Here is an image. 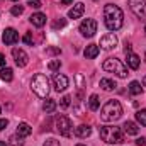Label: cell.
<instances>
[{
    "label": "cell",
    "instance_id": "cell-1",
    "mask_svg": "<svg viewBox=\"0 0 146 146\" xmlns=\"http://www.w3.org/2000/svg\"><path fill=\"white\" fill-rule=\"evenodd\" d=\"M104 22H106V27L109 31H119L122 27V22H124L122 10L114 3H107L104 7Z\"/></svg>",
    "mask_w": 146,
    "mask_h": 146
},
{
    "label": "cell",
    "instance_id": "cell-2",
    "mask_svg": "<svg viewBox=\"0 0 146 146\" xmlns=\"http://www.w3.org/2000/svg\"><path fill=\"white\" fill-rule=\"evenodd\" d=\"M121 115H122V106L119 100H114V99L109 100L100 110V119L104 122H115Z\"/></svg>",
    "mask_w": 146,
    "mask_h": 146
},
{
    "label": "cell",
    "instance_id": "cell-3",
    "mask_svg": "<svg viewBox=\"0 0 146 146\" xmlns=\"http://www.w3.org/2000/svg\"><path fill=\"white\" fill-rule=\"evenodd\" d=\"M100 138L107 145H119L124 141V133L121 127H115V126H102L100 127Z\"/></svg>",
    "mask_w": 146,
    "mask_h": 146
},
{
    "label": "cell",
    "instance_id": "cell-4",
    "mask_svg": "<svg viewBox=\"0 0 146 146\" xmlns=\"http://www.w3.org/2000/svg\"><path fill=\"white\" fill-rule=\"evenodd\" d=\"M31 88H33V92L36 94L37 97L46 99L48 94H49V80L46 78V75L36 73L33 76V80H31Z\"/></svg>",
    "mask_w": 146,
    "mask_h": 146
},
{
    "label": "cell",
    "instance_id": "cell-5",
    "mask_svg": "<svg viewBox=\"0 0 146 146\" xmlns=\"http://www.w3.org/2000/svg\"><path fill=\"white\" fill-rule=\"evenodd\" d=\"M102 68L109 73H115L119 78H126V76L129 75V73H127V66H126L121 60H117V58H107V60L104 61Z\"/></svg>",
    "mask_w": 146,
    "mask_h": 146
},
{
    "label": "cell",
    "instance_id": "cell-6",
    "mask_svg": "<svg viewBox=\"0 0 146 146\" xmlns=\"http://www.w3.org/2000/svg\"><path fill=\"white\" fill-rule=\"evenodd\" d=\"M56 131H58L61 136L70 138V136H72V133H73L72 121H70L66 115H60V117H56Z\"/></svg>",
    "mask_w": 146,
    "mask_h": 146
},
{
    "label": "cell",
    "instance_id": "cell-7",
    "mask_svg": "<svg viewBox=\"0 0 146 146\" xmlns=\"http://www.w3.org/2000/svg\"><path fill=\"white\" fill-rule=\"evenodd\" d=\"M129 9L141 21L146 19V0H129Z\"/></svg>",
    "mask_w": 146,
    "mask_h": 146
},
{
    "label": "cell",
    "instance_id": "cell-8",
    "mask_svg": "<svg viewBox=\"0 0 146 146\" xmlns=\"http://www.w3.org/2000/svg\"><path fill=\"white\" fill-rule=\"evenodd\" d=\"M80 33H82V36H85V37L95 36V33H97V22L94 19H85L80 24Z\"/></svg>",
    "mask_w": 146,
    "mask_h": 146
},
{
    "label": "cell",
    "instance_id": "cell-9",
    "mask_svg": "<svg viewBox=\"0 0 146 146\" xmlns=\"http://www.w3.org/2000/svg\"><path fill=\"white\" fill-rule=\"evenodd\" d=\"M12 56H14V61H15V65L17 66H26L27 65V61H29V56L26 54V51L24 49H21V48H14L12 49Z\"/></svg>",
    "mask_w": 146,
    "mask_h": 146
},
{
    "label": "cell",
    "instance_id": "cell-10",
    "mask_svg": "<svg viewBox=\"0 0 146 146\" xmlns=\"http://www.w3.org/2000/svg\"><path fill=\"white\" fill-rule=\"evenodd\" d=\"M53 85H54V90H56V92H65V90L68 88L70 82H68V78H66L65 75L56 73V75L53 76Z\"/></svg>",
    "mask_w": 146,
    "mask_h": 146
},
{
    "label": "cell",
    "instance_id": "cell-11",
    "mask_svg": "<svg viewBox=\"0 0 146 146\" xmlns=\"http://www.w3.org/2000/svg\"><path fill=\"white\" fill-rule=\"evenodd\" d=\"M117 46V36L114 34V33H109V34H106V36L100 37V48H104V49H112V48H115Z\"/></svg>",
    "mask_w": 146,
    "mask_h": 146
},
{
    "label": "cell",
    "instance_id": "cell-12",
    "mask_svg": "<svg viewBox=\"0 0 146 146\" xmlns=\"http://www.w3.org/2000/svg\"><path fill=\"white\" fill-rule=\"evenodd\" d=\"M2 41H3L7 46L15 44V42L19 41V34H17V31H15V29H12V27L5 29V31H3V36H2Z\"/></svg>",
    "mask_w": 146,
    "mask_h": 146
},
{
    "label": "cell",
    "instance_id": "cell-13",
    "mask_svg": "<svg viewBox=\"0 0 146 146\" xmlns=\"http://www.w3.org/2000/svg\"><path fill=\"white\" fill-rule=\"evenodd\" d=\"M83 10H85V5H83L82 2H78V3L73 5V9H70L68 17H70V19H80V17L83 15Z\"/></svg>",
    "mask_w": 146,
    "mask_h": 146
},
{
    "label": "cell",
    "instance_id": "cell-14",
    "mask_svg": "<svg viewBox=\"0 0 146 146\" xmlns=\"http://www.w3.org/2000/svg\"><path fill=\"white\" fill-rule=\"evenodd\" d=\"M99 53H100V49H99L97 44H88V46L85 48V51H83V54H85L87 60H94V58H97Z\"/></svg>",
    "mask_w": 146,
    "mask_h": 146
},
{
    "label": "cell",
    "instance_id": "cell-15",
    "mask_svg": "<svg viewBox=\"0 0 146 146\" xmlns=\"http://www.w3.org/2000/svg\"><path fill=\"white\" fill-rule=\"evenodd\" d=\"M92 134V127L88 124H80L78 127H75V136L78 138H88Z\"/></svg>",
    "mask_w": 146,
    "mask_h": 146
},
{
    "label": "cell",
    "instance_id": "cell-16",
    "mask_svg": "<svg viewBox=\"0 0 146 146\" xmlns=\"http://www.w3.org/2000/svg\"><path fill=\"white\" fill-rule=\"evenodd\" d=\"M29 21H31L33 26H36V27H42V26L46 24V15L41 14V12H36V14H33V15L29 17Z\"/></svg>",
    "mask_w": 146,
    "mask_h": 146
},
{
    "label": "cell",
    "instance_id": "cell-17",
    "mask_svg": "<svg viewBox=\"0 0 146 146\" xmlns=\"http://www.w3.org/2000/svg\"><path fill=\"white\" fill-rule=\"evenodd\" d=\"M122 127H124V133H126V134H131V136H136V134L139 133L138 124H136V122H133V121H126Z\"/></svg>",
    "mask_w": 146,
    "mask_h": 146
},
{
    "label": "cell",
    "instance_id": "cell-18",
    "mask_svg": "<svg viewBox=\"0 0 146 146\" xmlns=\"http://www.w3.org/2000/svg\"><path fill=\"white\" fill-rule=\"evenodd\" d=\"M127 66L133 70H138L139 68V56L134 53H127Z\"/></svg>",
    "mask_w": 146,
    "mask_h": 146
},
{
    "label": "cell",
    "instance_id": "cell-19",
    "mask_svg": "<svg viewBox=\"0 0 146 146\" xmlns=\"http://www.w3.org/2000/svg\"><path fill=\"white\" fill-rule=\"evenodd\" d=\"M31 133H33V129H31V126H29L27 122H21V124L17 126V134H19V136L26 138V136H29Z\"/></svg>",
    "mask_w": 146,
    "mask_h": 146
},
{
    "label": "cell",
    "instance_id": "cell-20",
    "mask_svg": "<svg viewBox=\"0 0 146 146\" xmlns=\"http://www.w3.org/2000/svg\"><path fill=\"white\" fill-rule=\"evenodd\" d=\"M100 87H102L106 92H110V90H114L117 85H115V82L110 80V78H100Z\"/></svg>",
    "mask_w": 146,
    "mask_h": 146
},
{
    "label": "cell",
    "instance_id": "cell-21",
    "mask_svg": "<svg viewBox=\"0 0 146 146\" xmlns=\"http://www.w3.org/2000/svg\"><path fill=\"white\" fill-rule=\"evenodd\" d=\"M0 78H2L3 82H12V78H14V72H12L10 68L3 66V68L0 70Z\"/></svg>",
    "mask_w": 146,
    "mask_h": 146
},
{
    "label": "cell",
    "instance_id": "cell-22",
    "mask_svg": "<svg viewBox=\"0 0 146 146\" xmlns=\"http://www.w3.org/2000/svg\"><path fill=\"white\" fill-rule=\"evenodd\" d=\"M88 107H90V110H99V107H100V102H99V95H90V99H88Z\"/></svg>",
    "mask_w": 146,
    "mask_h": 146
},
{
    "label": "cell",
    "instance_id": "cell-23",
    "mask_svg": "<svg viewBox=\"0 0 146 146\" xmlns=\"http://www.w3.org/2000/svg\"><path fill=\"white\" fill-rule=\"evenodd\" d=\"M129 92H131L133 95H139V94L143 92L141 83H139V82H131V83H129Z\"/></svg>",
    "mask_w": 146,
    "mask_h": 146
},
{
    "label": "cell",
    "instance_id": "cell-24",
    "mask_svg": "<svg viewBox=\"0 0 146 146\" xmlns=\"http://www.w3.org/2000/svg\"><path fill=\"white\" fill-rule=\"evenodd\" d=\"M42 109H44L46 114H51V112H54V109H56V102H54L53 99H46V102H44Z\"/></svg>",
    "mask_w": 146,
    "mask_h": 146
},
{
    "label": "cell",
    "instance_id": "cell-25",
    "mask_svg": "<svg viewBox=\"0 0 146 146\" xmlns=\"http://www.w3.org/2000/svg\"><path fill=\"white\" fill-rule=\"evenodd\" d=\"M136 119H138V122L141 124V126H146V110L141 109L136 112Z\"/></svg>",
    "mask_w": 146,
    "mask_h": 146
},
{
    "label": "cell",
    "instance_id": "cell-26",
    "mask_svg": "<svg viewBox=\"0 0 146 146\" xmlns=\"http://www.w3.org/2000/svg\"><path fill=\"white\" fill-rule=\"evenodd\" d=\"M10 145L12 146H22L24 145V141H22V136H19V134H14V136H10Z\"/></svg>",
    "mask_w": 146,
    "mask_h": 146
},
{
    "label": "cell",
    "instance_id": "cell-27",
    "mask_svg": "<svg viewBox=\"0 0 146 146\" xmlns=\"http://www.w3.org/2000/svg\"><path fill=\"white\" fill-rule=\"evenodd\" d=\"M65 26H66V19H63V17H60L58 21L53 22V29H61V27H65Z\"/></svg>",
    "mask_w": 146,
    "mask_h": 146
},
{
    "label": "cell",
    "instance_id": "cell-28",
    "mask_svg": "<svg viewBox=\"0 0 146 146\" xmlns=\"http://www.w3.org/2000/svg\"><path fill=\"white\" fill-rule=\"evenodd\" d=\"M60 66H61V61H60V60H53V61H49V65H48V68H49L51 72L60 70Z\"/></svg>",
    "mask_w": 146,
    "mask_h": 146
},
{
    "label": "cell",
    "instance_id": "cell-29",
    "mask_svg": "<svg viewBox=\"0 0 146 146\" xmlns=\"http://www.w3.org/2000/svg\"><path fill=\"white\" fill-rule=\"evenodd\" d=\"M10 12H12V15H15V17H17V15H21V14L24 12V7H22V5H14Z\"/></svg>",
    "mask_w": 146,
    "mask_h": 146
},
{
    "label": "cell",
    "instance_id": "cell-30",
    "mask_svg": "<svg viewBox=\"0 0 146 146\" xmlns=\"http://www.w3.org/2000/svg\"><path fill=\"white\" fill-rule=\"evenodd\" d=\"M60 104H61V107H63V109L70 107V104H72V97H70V95H65V97L61 99V102H60Z\"/></svg>",
    "mask_w": 146,
    "mask_h": 146
},
{
    "label": "cell",
    "instance_id": "cell-31",
    "mask_svg": "<svg viewBox=\"0 0 146 146\" xmlns=\"http://www.w3.org/2000/svg\"><path fill=\"white\" fill-rule=\"evenodd\" d=\"M27 5L33 7V9H41V7H42L41 0H27Z\"/></svg>",
    "mask_w": 146,
    "mask_h": 146
},
{
    "label": "cell",
    "instance_id": "cell-32",
    "mask_svg": "<svg viewBox=\"0 0 146 146\" xmlns=\"http://www.w3.org/2000/svg\"><path fill=\"white\" fill-rule=\"evenodd\" d=\"M46 53H48V54H61V49H60V48H48Z\"/></svg>",
    "mask_w": 146,
    "mask_h": 146
},
{
    "label": "cell",
    "instance_id": "cell-33",
    "mask_svg": "<svg viewBox=\"0 0 146 146\" xmlns=\"http://www.w3.org/2000/svg\"><path fill=\"white\" fill-rule=\"evenodd\" d=\"M44 146H60V141H56L54 138H51V139L44 141Z\"/></svg>",
    "mask_w": 146,
    "mask_h": 146
},
{
    "label": "cell",
    "instance_id": "cell-34",
    "mask_svg": "<svg viewBox=\"0 0 146 146\" xmlns=\"http://www.w3.org/2000/svg\"><path fill=\"white\" fill-rule=\"evenodd\" d=\"M22 41H24L26 44H29V46H33V34H31V33H27V34L24 36V39H22Z\"/></svg>",
    "mask_w": 146,
    "mask_h": 146
},
{
    "label": "cell",
    "instance_id": "cell-35",
    "mask_svg": "<svg viewBox=\"0 0 146 146\" xmlns=\"http://www.w3.org/2000/svg\"><path fill=\"white\" fill-rule=\"evenodd\" d=\"M131 49H133V46H131V42H127V41H126V42H124V51H126V54H127V53H133Z\"/></svg>",
    "mask_w": 146,
    "mask_h": 146
},
{
    "label": "cell",
    "instance_id": "cell-36",
    "mask_svg": "<svg viewBox=\"0 0 146 146\" xmlns=\"http://www.w3.org/2000/svg\"><path fill=\"white\" fill-rule=\"evenodd\" d=\"M7 124H9L7 119H0V131H3V129L7 127Z\"/></svg>",
    "mask_w": 146,
    "mask_h": 146
},
{
    "label": "cell",
    "instance_id": "cell-37",
    "mask_svg": "<svg viewBox=\"0 0 146 146\" xmlns=\"http://www.w3.org/2000/svg\"><path fill=\"white\" fill-rule=\"evenodd\" d=\"M136 145L138 146H146V139L145 138H138V139H136Z\"/></svg>",
    "mask_w": 146,
    "mask_h": 146
},
{
    "label": "cell",
    "instance_id": "cell-38",
    "mask_svg": "<svg viewBox=\"0 0 146 146\" xmlns=\"http://www.w3.org/2000/svg\"><path fill=\"white\" fill-rule=\"evenodd\" d=\"M0 66H2V68L5 66V56H3V54H0Z\"/></svg>",
    "mask_w": 146,
    "mask_h": 146
},
{
    "label": "cell",
    "instance_id": "cell-39",
    "mask_svg": "<svg viewBox=\"0 0 146 146\" xmlns=\"http://www.w3.org/2000/svg\"><path fill=\"white\" fill-rule=\"evenodd\" d=\"M72 2H73V0H61V3H63V5H70Z\"/></svg>",
    "mask_w": 146,
    "mask_h": 146
},
{
    "label": "cell",
    "instance_id": "cell-40",
    "mask_svg": "<svg viewBox=\"0 0 146 146\" xmlns=\"http://www.w3.org/2000/svg\"><path fill=\"white\" fill-rule=\"evenodd\" d=\"M0 146H7L5 145V141H0Z\"/></svg>",
    "mask_w": 146,
    "mask_h": 146
},
{
    "label": "cell",
    "instance_id": "cell-41",
    "mask_svg": "<svg viewBox=\"0 0 146 146\" xmlns=\"http://www.w3.org/2000/svg\"><path fill=\"white\" fill-rule=\"evenodd\" d=\"M143 85H145V87H146V76H145V78H143Z\"/></svg>",
    "mask_w": 146,
    "mask_h": 146
},
{
    "label": "cell",
    "instance_id": "cell-42",
    "mask_svg": "<svg viewBox=\"0 0 146 146\" xmlns=\"http://www.w3.org/2000/svg\"><path fill=\"white\" fill-rule=\"evenodd\" d=\"M76 146H85V145H76Z\"/></svg>",
    "mask_w": 146,
    "mask_h": 146
},
{
    "label": "cell",
    "instance_id": "cell-43",
    "mask_svg": "<svg viewBox=\"0 0 146 146\" xmlns=\"http://www.w3.org/2000/svg\"><path fill=\"white\" fill-rule=\"evenodd\" d=\"M12 2H19V0H12Z\"/></svg>",
    "mask_w": 146,
    "mask_h": 146
},
{
    "label": "cell",
    "instance_id": "cell-44",
    "mask_svg": "<svg viewBox=\"0 0 146 146\" xmlns=\"http://www.w3.org/2000/svg\"><path fill=\"white\" fill-rule=\"evenodd\" d=\"M145 60H146V53H145Z\"/></svg>",
    "mask_w": 146,
    "mask_h": 146
},
{
    "label": "cell",
    "instance_id": "cell-45",
    "mask_svg": "<svg viewBox=\"0 0 146 146\" xmlns=\"http://www.w3.org/2000/svg\"><path fill=\"white\" fill-rule=\"evenodd\" d=\"M145 33H146V27H145Z\"/></svg>",
    "mask_w": 146,
    "mask_h": 146
},
{
    "label": "cell",
    "instance_id": "cell-46",
    "mask_svg": "<svg viewBox=\"0 0 146 146\" xmlns=\"http://www.w3.org/2000/svg\"><path fill=\"white\" fill-rule=\"evenodd\" d=\"M0 112H2V109H0Z\"/></svg>",
    "mask_w": 146,
    "mask_h": 146
}]
</instances>
